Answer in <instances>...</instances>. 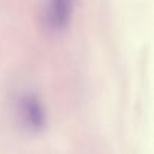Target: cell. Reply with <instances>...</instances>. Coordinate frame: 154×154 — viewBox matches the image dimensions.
<instances>
[{"instance_id":"1","label":"cell","mask_w":154,"mask_h":154,"mask_svg":"<svg viewBox=\"0 0 154 154\" xmlns=\"http://www.w3.org/2000/svg\"><path fill=\"white\" fill-rule=\"evenodd\" d=\"M18 116L23 125L30 131H42L45 127V112L39 98L29 92L23 94L18 100Z\"/></svg>"},{"instance_id":"2","label":"cell","mask_w":154,"mask_h":154,"mask_svg":"<svg viewBox=\"0 0 154 154\" xmlns=\"http://www.w3.org/2000/svg\"><path fill=\"white\" fill-rule=\"evenodd\" d=\"M74 0H48L45 9V23L50 30H63L72 15Z\"/></svg>"}]
</instances>
